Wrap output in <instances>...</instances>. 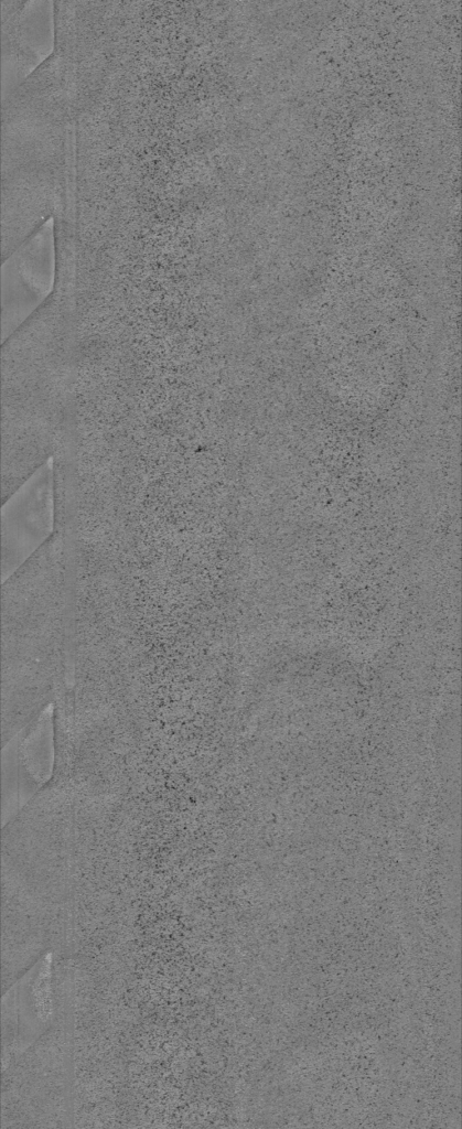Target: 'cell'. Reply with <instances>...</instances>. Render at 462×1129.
<instances>
[{"label": "cell", "instance_id": "6da1fadb", "mask_svg": "<svg viewBox=\"0 0 462 1129\" xmlns=\"http://www.w3.org/2000/svg\"><path fill=\"white\" fill-rule=\"evenodd\" d=\"M2 582L22 567L53 535V467L41 466L3 504L1 515Z\"/></svg>", "mask_w": 462, "mask_h": 1129}, {"label": "cell", "instance_id": "7a4b0ae2", "mask_svg": "<svg viewBox=\"0 0 462 1129\" xmlns=\"http://www.w3.org/2000/svg\"><path fill=\"white\" fill-rule=\"evenodd\" d=\"M56 275L54 230L42 226L1 268V338L14 333L50 297Z\"/></svg>", "mask_w": 462, "mask_h": 1129}]
</instances>
